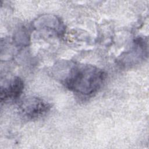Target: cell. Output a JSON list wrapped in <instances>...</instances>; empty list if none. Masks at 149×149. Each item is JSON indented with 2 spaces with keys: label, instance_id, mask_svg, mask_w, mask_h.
<instances>
[{
  "label": "cell",
  "instance_id": "6da1fadb",
  "mask_svg": "<svg viewBox=\"0 0 149 149\" xmlns=\"http://www.w3.org/2000/svg\"><path fill=\"white\" fill-rule=\"evenodd\" d=\"M62 65L58 68L61 82L69 90L81 95L95 93L107 77L105 71L91 65L70 62Z\"/></svg>",
  "mask_w": 149,
  "mask_h": 149
},
{
  "label": "cell",
  "instance_id": "7a4b0ae2",
  "mask_svg": "<svg viewBox=\"0 0 149 149\" xmlns=\"http://www.w3.org/2000/svg\"><path fill=\"white\" fill-rule=\"evenodd\" d=\"M19 107L24 118L33 120L45 115L50 110L51 105L42 98L31 97L23 100Z\"/></svg>",
  "mask_w": 149,
  "mask_h": 149
},
{
  "label": "cell",
  "instance_id": "3957f363",
  "mask_svg": "<svg viewBox=\"0 0 149 149\" xmlns=\"http://www.w3.org/2000/svg\"><path fill=\"white\" fill-rule=\"evenodd\" d=\"M24 82L18 76L12 77L5 81L1 86V101L6 102L19 98L24 90Z\"/></svg>",
  "mask_w": 149,
  "mask_h": 149
}]
</instances>
